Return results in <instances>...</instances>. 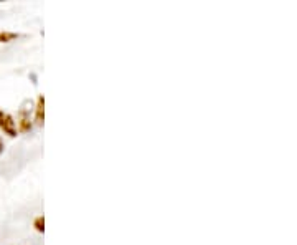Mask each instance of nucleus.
I'll list each match as a JSON object with an SVG mask.
<instances>
[{"mask_svg": "<svg viewBox=\"0 0 297 245\" xmlns=\"http://www.w3.org/2000/svg\"><path fill=\"white\" fill-rule=\"evenodd\" d=\"M0 130H2L5 134H9L10 138H15L17 136V125L14 118L5 113L4 109H0Z\"/></svg>", "mask_w": 297, "mask_h": 245, "instance_id": "nucleus-1", "label": "nucleus"}, {"mask_svg": "<svg viewBox=\"0 0 297 245\" xmlns=\"http://www.w3.org/2000/svg\"><path fill=\"white\" fill-rule=\"evenodd\" d=\"M35 118H37V122H42L45 121V96L40 95L38 100H37V106H35Z\"/></svg>", "mask_w": 297, "mask_h": 245, "instance_id": "nucleus-2", "label": "nucleus"}, {"mask_svg": "<svg viewBox=\"0 0 297 245\" xmlns=\"http://www.w3.org/2000/svg\"><path fill=\"white\" fill-rule=\"evenodd\" d=\"M19 126H20V130L25 131V133L32 130V121H30V116L27 114V111H20Z\"/></svg>", "mask_w": 297, "mask_h": 245, "instance_id": "nucleus-3", "label": "nucleus"}, {"mask_svg": "<svg viewBox=\"0 0 297 245\" xmlns=\"http://www.w3.org/2000/svg\"><path fill=\"white\" fill-rule=\"evenodd\" d=\"M15 38H19V33H15V32H0V42L2 43H9L12 42V40H15Z\"/></svg>", "mask_w": 297, "mask_h": 245, "instance_id": "nucleus-4", "label": "nucleus"}, {"mask_svg": "<svg viewBox=\"0 0 297 245\" xmlns=\"http://www.w3.org/2000/svg\"><path fill=\"white\" fill-rule=\"evenodd\" d=\"M33 225H35V229H37L38 232H43L45 230V217H43V215H38V217L35 219Z\"/></svg>", "mask_w": 297, "mask_h": 245, "instance_id": "nucleus-5", "label": "nucleus"}, {"mask_svg": "<svg viewBox=\"0 0 297 245\" xmlns=\"http://www.w3.org/2000/svg\"><path fill=\"white\" fill-rule=\"evenodd\" d=\"M4 151V143H2V139H0V153Z\"/></svg>", "mask_w": 297, "mask_h": 245, "instance_id": "nucleus-6", "label": "nucleus"}]
</instances>
